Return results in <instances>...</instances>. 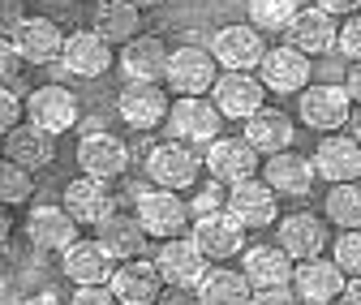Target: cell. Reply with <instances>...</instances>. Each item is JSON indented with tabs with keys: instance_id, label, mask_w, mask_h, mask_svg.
I'll use <instances>...</instances> for the list:
<instances>
[{
	"instance_id": "6da1fadb",
	"label": "cell",
	"mask_w": 361,
	"mask_h": 305,
	"mask_svg": "<svg viewBox=\"0 0 361 305\" xmlns=\"http://www.w3.org/2000/svg\"><path fill=\"white\" fill-rule=\"evenodd\" d=\"M133 215L142 220V228L155 241H172V237H185L190 232V206L180 202L172 189L164 185H133Z\"/></svg>"
},
{
	"instance_id": "7a4b0ae2",
	"label": "cell",
	"mask_w": 361,
	"mask_h": 305,
	"mask_svg": "<svg viewBox=\"0 0 361 305\" xmlns=\"http://www.w3.org/2000/svg\"><path fill=\"white\" fill-rule=\"evenodd\" d=\"M219 129H224V112L215 108V99H202V95H176L164 120V134L190 147H211L219 138Z\"/></svg>"
},
{
	"instance_id": "3957f363",
	"label": "cell",
	"mask_w": 361,
	"mask_h": 305,
	"mask_svg": "<svg viewBox=\"0 0 361 305\" xmlns=\"http://www.w3.org/2000/svg\"><path fill=\"white\" fill-rule=\"evenodd\" d=\"M348 112H353V95H348V86H336V82L305 86L297 95V116L314 134H336L340 125H348Z\"/></svg>"
},
{
	"instance_id": "277c9868",
	"label": "cell",
	"mask_w": 361,
	"mask_h": 305,
	"mask_svg": "<svg viewBox=\"0 0 361 305\" xmlns=\"http://www.w3.org/2000/svg\"><path fill=\"white\" fill-rule=\"evenodd\" d=\"M202 168H207V159L190 142H176V138L159 142L147 155V177H151V185H164V189H190Z\"/></svg>"
},
{
	"instance_id": "5b68a950",
	"label": "cell",
	"mask_w": 361,
	"mask_h": 305,
	"mask_svg": "<svg viewBox=\"0 0 361 305\" xmlns=\"http://www.w3.org/2000/svg\"><path fill=\"white\" fill-rule=\"evenodd\" d=\"M211 99L228 120H250L254 112H262L267 82L258 73H245V69H224L211 86Z\"/></svg>"
},
{
	"instance_id": "8992f818",
	"label": "cell",
	"mask_w": 361,
	"mask_h": 305,
	"mask_svg": "<svg viewBox=\"0 0 361 305\" xmlns=\"http://www.w3.org/2000/svg\"><path fill=\"white\" fill-rule=\"evenodd\" d=\"M155 267H159V275H164L168 288H198L202 275L211 271V258L202 254V245L194 237H172V241L159 245Z\"/></svg>"
},
{
	"instance_id": "52a82bcc",
	"label": "cell",
	"mask_w": 361,
	"mask_h": 305,
	"mask_svg": "<svg viewBox=\"0 0 361 305\" xmlns=\"http://www.w3.org/2000/svg\"><path fill=\"white\" fill-rule=\"evenodd\" d=\"M190 237L202 245V254L211 263H224V258H241L245 254V224L224 206V211H211V215H198Z\"/></svg>"
},
{
	"instance_id": "ba28073f",
	"label": "cell",
	"mask_w": 361,
	"mask_h": 305,
	"mask_svg": "<svg viewBox=\"0 0 361 305\" xmlns=\"http://www.w3.org/2000/svg\"><path fill=\"white\" fill-rule=\"evenodd\" d=\"M215 69H219L215 52L185 43V48H176V52H172L164 86H168V91H176V95H207L211 86H215V77H219Z\"/></svg>"
},
{
	"instance_id": "9c48e42d",
	"label": "cell",
	"mask_w": 361,
	"mask_h": 305,
	"mask_svg": "<svg viewBox=\"0 0 361 305\" xmlns=\"http://www.w3.org/2000/svg\"><path fill=\"white\" fill-rule=\"evenodd\" d=\"M116 112L125 125H133L138 134H147V129L164 125L168 112H172V99L159 82H125V91L116 95Z\"/></svg>"
},
{
	"instance_id": "30bf717a",
	"label": "cell",
	"mask_w": 361,
	"mask_h": 305,
	"mask_svg": "<svg viewBox=\"0 0 361 305\" xmlns=\"http://www.w3.org/2000/svg\"><path fill=\"white\" fill-rule=\"evenodd\" d=\"M228 211L237 215V220L258 232V228H276L280 224V194L271 189L267 181L250 177V181H237L228 185Z\"/></svg>"
},
{
	"instance_id": "8fae6325",
	"label": "cell",
	"mask_w": 361,
	"mask_h": 305,
	"mask_svg": "<svg viewBox=\"0 0 361 305\" xmlns=\"http://www.w3.org/2000/svg\"><path fill=\"white\" fill-rule=\"evenodd\" d=\"M344 284H348V271L327 258H310V263H297V275H293V288L301 297V305H340L344 297Z\"/></svg>"
},
{
	"instance_id": "7c38bea8",
	"label": "cell",
	"mask_w": 361,
	"mask_h": 305,
	"mask_svg": "<svg viewBox=\"0 0 361 305\" xmlns=\"http://www.w3.org/2000/svg\"><path fill=\"white\" fill-rule=\"evenodd\" d=\"M202 159H207L211 181H224V185L250 181L254 172H258V163H262V155H258L245 138H224V134L202 151Z\"/></svg>"
},
{
	"instance_id": "4fadbf2b",
	"label": "cell",
	"mask_w": 361,
	"mask_h": 305,
	"mask_svg": "<svg viewBox=\"0 0 361 305\" xmlns=\"http://www.w3.org/2000/svg\"><path fill=\"white\" fill-rule=\"evenodd\" d=\"M258 77L267 82V91L276 95H301L310 86V56L301 48H293V43H280V48H267L262 65H258Z\"/></svg>"
},
{
	"instance_id": "5bb4252c",
	"label": "cell",
	"mask_w": 361,
	"mask_h": 305,
	"mask_svg": "<svg viewBox=\"0 0 361 305\" xmlns=\"http://www.w3.org/2000/svg\"><path fill=\"white\" fill-rule=\"evenodd\" d=\"M78 95L65 91V86H35V91L26 95V120L43 125L48 134H69V129L78 125Z\"/></svg>"
},
{
	"instance_id": "9a60e30c",
	"label": "cell",
	"mask_w": 361,
	"mask_h": 305,
	"mask_svg": "<svg viewBox=\"0 0 361 305\" xmlns=\"http://www.w3.org/2000/svg\"><path fill=\"white\" fill-rule=\"evenodd\" d=\"M262 181L276 194H284V198H310L314 181H319V168H314L310 155L280 151V155H267L262 159Z\"/></svg>"
},
{
	"instance_id": "2e32d148",
	"label": "cell",
	"mask_w": 361,
	"mask_h": 305,
	"mask_svg": "<svg viewBox=\"0 0 361 305\" xmlns=\"http://www.w3.org/2000/svg\"><path fill=\"white\" fill-rule=\"evenodd\" d=\"M61 69L73 73V77H104L112 69V43L99 30H73L65 39Z\"/></svg>"
},
{
	"instance_id": "e0dca14e",
	"label": "cell",
	"mask_w": 361,
	"mask_h": 305,
	"mask_svg": "<svg viewBox=\"0 0 361 305\" xmlns=\"http://www.w3.org/2000/svg\"><path fill=\"white\" fill-rule=\"evenodd\" d=\"M26 237L43 254H65L78 241V220L65 211V202L61 206H30V215H26Z\"/></svg>"
},
{
	"instance_id": "ac0fdd59",
	"label": "cell",
	"mask_w": 361,
	"mask_h": 305,
	"mask_svg": "<svg viewBox=\"0 0 361 305\" xmlns=\"http://www.w3.org/2000/svg\"><path fill=\"white\" fill-rule=\"evenodd\" d=\"M78 168L86 172V177H99V181H116L129 172V147L112 134H86L78 142Z\"/></svg>"
},
{
	"instance_id": "d6986e66",
	"label": "cell",
	"mask_w": 361,
	"mask_h": 305,
	"mask_svg": "<svg viewBox=\"0 0 361 305\" xmlns=\"http://www.w3.org/2000/svg\"><path fill=\"white\" fill-rule=\"evenodd\" d=\"M211 52L219 61V69H245L254 73L267 56V43H262V30L258 26H224L211 43Z\"/></svg>"
},
{
	"instance_id": "ffe728a7",
	"label": "cell",
	"mask_w": 361,
	"mask_h": 305,
	"mask_svg": "<svg viewBox=\"0 0 361 305\" xmlns=\"http://www.w3.org/2000/svg\"><path fill=\"white\" fill-rule=\"evenodd\" d=\"M61 271L73 280V284H112L116 275V258L104 249V241H73L65 254H61Z\"/></svg>"
},
{
	"instance_id": "44dd1931",
	"label": "cell",
	"mask_w": 361,
	"mask_h": 305,
	"mask_svg": "<svg viewBox=\"0 0 361 305\" xmlns=\"http://www.w3.org/2000/svg\"><path fill=\"white\" fill-rule=\"evenodd\" d=\"M276 232V245H284L297 263H310V258H323L327 249V228L319 215H310V211H297V215H284V220L271 228Z\"/></svg>"
},
{
	"instance_id": "7402d4cb",
	"label": "cell",
	"mask_w": 361,
	"mask_h": 305,
	"mask_svg": "<svg viewBox=\"0 0 361 305\" xmlns=\"http://www.w3.org/2000/svg\"><path fill=\"white\" fill-rule=\"evenodd\" d=\"M5 159L22 163L26 172H39V168H52L56 163V134H48L43 125L26 120L18 129L5 134Z\"/></svg>"
},
{
	"instance_id": "603a6c76",
	"label": "cell",
	"mask_w": 361,
	"mask_h": 305,
	"mask_svg": "<svg viewBox=\"0 0 361 305\" xmlns=\"http://www.w3.org/2000/svg\"><path fill=\"white\" fill-rule=\"evenodd\" d=\"M288 43L301 48L305 56H327L336 43H340V26H336V13L319 9V5H305L293 26H288Z\"/></svg>"
},
{
	"instance_id": "cb8c5ba5",
	"label": "cell",
	"mask_w": 361,
	"mask_h": 305,
	"mask_svg": "<svg viewBox=\"0 0 361 305\" xmlns=\"http://www.w3.org/2000/svg\"><path fill=\"white\" fill-rule=\"evenodd\" d=\"M65 211L73 215L78 224H104L108 215L116 211L112 206V181H99V177H73L65 185Z\"/></svg>"
},
{
	"instance_id": "d4e9b609",
	"label": "cell",
	"mask_w": 361,
	"mask_h": 305,
	"mask_svg": "<svg viewBox=\"0 0 361 305\" xmlns=\"http://www.w3.org/2000/svg\"><path fill=\"white\" fill-rule=\"evenodd\" d=\"M241 271L250 275L254 288H280V284H293L297 258L284 245H250L241 254Z\"/></svg>"
},
{
	"instance_id": "484cf974",
	"label": "cell",
	"mask_w": 361,
	"mask_h": 305,
	"mask_svg": "<svg viewBox=\"0 0 361 305\" xmlns=\"http://www.w3.org/2000/svg\"><path fill=\"white\" fill-rule=\"evenodd\" d=\"M168 61H172V52L155 35H138V39L121 43V69H125L129 82H164L168 77Z\"/></svg>"
},
{
	"instance_id": "4316f807",
	"label": "cell",
	"mask_w": 361,
	"mask_h": 305,
	"mask_svg": "<svg viewBox=\"0 0 361 305\" xmlns=\"http://www.w3.org/2000/svg\"><path fill=\"white\" fill-rule=\"evenodd\" d=\"M164 275L155 263H142V258H129V263L116 267L112 275V292L121 297V305H155L164 297Z\"/></svg>"
},
{
	"instance_id": "83f0119b",
	"label": "cell",
	"mask_w": 361,
	"mask_h": 305,
	"mask_svg": "<svg viewBox=\"0 0 361 305\" xmlns=\"http://www.w3.org/2000/svg\"><path fill=\"white\" fill-rule=\"evenodd\" d=\"M9 39L18 43V52L26 56V65H52V61H61L69 35H61V26L52 18H26Z\"/></svg>"
},
{
	"instance_id": "f1b7e54d",
	"label": "cell",
	"mask_w": 361,
	"mask_h": 305,
	"mask_svg": "<svg viewBox=\"0 0 361 305\" xmlns=\"http://www.w3.org/2000/svg\"><path fill=\"white\" fill-rule=\"evenodd\" d=\"M314 168H319V177L331 181V185L357 181V177H361V142H357V138H344V134H327V138L319 142Z\"/></svg>"
},
{
	"instance_id": "f546056e",
	"label": "cell",
	"mask_w": 361,
	"mask_h": 305,
	"mask_svg": "<svg viewBox=\"0 0 361 305\" xmlns=\"http://www.w3.org/2000/svg\"><path fill=\"white\" fill-rule=\"evenodd\" d=\"M95 237L104 241V249L116 258V263H129V258H142L147 249V228L138 215H125V211H112L104 224H95Z\"/></svg>"
},
{
	"instance_id": "4dcf8cb0",
	"label": "cell",
	"mask_w": 361,
	"mask_h": 305,
	"mask_svg": "<svg viewBox=\"0 0 361 305\" xmlns=\"http://www.w3.org/2000/svg\"><path fill=\"white\" fill-rule=\"evenodd\" d=\"M293 120L284 116V112H276V108H262V112H254L250 120H245V142L258 151V155H280V151H293Z\"/></svg>"
},
{
	"instance_id": "1f68e13d",
	"label": "cell",
	"mask_w": 361,
	"mask_h": 305,
	"mask_svg": "<svg viewBox=\"0 0 361 305\" xmlns=\"http://www.w3.org/2000/svg\"><path fill=\"white\" fill-rule=\"evenodd\" d=\"M198 297L202 305H250L254 297V284L245 271H233V267H211L198 284Z\"/></svg>"
},
{
	"instance_id": "d6a6232c",
	"label": "cell",
	"mask_w": 361,
	"mask_h": 305,
	"mask_svg": "<svg viewBox=\"0 0 361 305\" xmlns=\"http://www.w3.org/2000/svg\"><path fill=\"white\" fill-rule=\"evenodd\" d=\"M95 30L108 43L138 39V5L133 0H104V5H95Z\"/></svg>"
},
{
	"instance_id": "836d02e7",
	"label": "cell",
	"mask_w": 361,
	"mask_h": 305,
	"mask_svg": "<svg viewBox=\"0 0 361 305\" xmlns=\"http://www.w3.org/2000/svg\"><path fill=\"white\" fill-rule=\"evenodd\" d=\"M301 9V0H250V26H258L262 35H288Z\"/></svg>"
},
{
	"instance_id": "e575fe53",
	"label": "cell",
	"mask_w": 361,
	"mask_h": 305,
	"mask_svg": "<svg viewBox=\"0 0 361 305\" xmlns=\"http://www.w3.org/2000/svg\"><path fill=\"white\" fill-rule=\"evenodd\" d=\"M323 211H327V220H331L336 228H344V232H348V228H361V181L331 185Z\"/></svg>"
},
{
	"instance_id": "d590c367",
	"label": "cell",
	"mask_w": 361,
	"mask_h": 305,
	"mask_svg": "<svg viewBox=\"0 0 361 305\" xmlns=\"http://www.w3.org/2000/svg\"><path fill=\"white\" fill-rule=\"evenodd\" d=\"M35 185H30V172L13 159H5V168H0V198H5V206H22L30 202Z\"/></svg>"
},
{
	"instance_id": "8d00e7d4",
	"label": "cell",
	"mask_w": 361,
	"mask_h": 305,
	"mask_svg": "<svg viewBox=\"0 0 361 305\" xmlns=\"http://www.w3.org/2000/svg\"><path fill=\"white\" fill-rule=\"evenodd\" d=\"M331 258H336V263H340L348 275H361V228L340 232L336 245H331Z\"/></svg>"
},
{
	"instance_id": "74e56055",
	"label": "cell",
	"mask_w": 361,
	"mask_h": 305,
	"mask_svg": "<svg viewBox=\"0 0 361 305\" xmlns=\"http://www.w3.org/2000/svg\"><path fill=\"white\" fill-rule=\"evenodd\" d=\"M224 206H228V185H224V181H211L207 189H198V198H194V215H211V211H224Z\"/></svg>"
},
{
	"instance_id": "f35d334b",
	"label": "cell",
	"mask_w": 361,
	"mask_h": 305,
	"mask_svg": "<svg viewBox=\"0 0 361 305\" xmlns=\"http://www.w3.org/2000/svg\"><path fill=\"white\" fill-rule=\"evenodd\" d=\"M69 305H121V297L112 292V284H78Z\"/></svg>"
},
{
	"instance_id": "ab89813d",
	"label": "cell",
	"mask_w": 361,
	"mask_h": 305,
	"mask_svg": "<svg viewBox=\"0 0 361 305\" xmlns=\"http://www.w3.org/2000/svg\"><path fill=\"white\" fill-rule=\"evenodd\" d=\"M336 52H340V56H348V61H361V13H357L353 22H344V26H340V43H336Z\"/></svg>"
},
{
	"instance_id": "60d3db41",
	"label": "cell",
	"mask_w": 361,
	"mask_h": 305,
	"mask_svg": "<svg viewBox=\"0 0 361 305\" xmlns=\"http://www.w3.org/2000/svg\"><path fill=\"white\" fill-rule=\"evenodd\" d=\"M250 305H301V297H297L293 284H280V288H254Z\"/></svg>"
},
{
	"instance_id": "b9f144b4",
	"label": "cell",
	"mask_w": 361,
	"mask_h": 305,
	"mask_svg": "<svg viewBox=\"0 0 361 305\" xmlns=\"http://www.w3.org/2000/svg\"><path fill=\"white\" fill-rule=\"evenodd\" d=\"M22 65H26V56L18 52V43L5 39V43H0V77H5V82H18V77H22Z\"/></svg>"
},
{
	"instance_id": "7bdbcfd3",
	"label": "cell",
	"mask_w": 361,
	"mask_h": 305,
	"mask_svg": "<svg viewBox=\"0 0 361 305\" xmlns=\"http://www.w3.org/2000/svg\"><path fill=\"white\" fill-rule=\"evenodd\" d=\"M22 116H26V99L5 91V95H0V129L9 134V129H18V125H22Z\"/></svg>"
},
{
	"instance_id": "ee69618b",
	"label": "cell",
	"mask_w": 361,
	"mask_h": 305,
	"mask_svg": "<svg viewBox=\"0 0 361 305\" xmlns=\"http://www.w3.org/2000/svg\"><path fill=\"white\" fill-rule=\"evenodd\" d=\"M26 22V9H22V0H0V26H5V39Z\"/></svg>"
},
{
	"instance_id": "f6af8a7d",
	"label": "cell",
	"mask_w": 361,
	"mask_h": 305,
	"mask_svg": "<svg viewBox=\"0 0 361 305\" xmlns=\"http://www.w3.org/2000/svg\"><path fill=\"white\" fill-rule=\"evenodd\" d=\"M155 305H202V297H198V288H168Z\"/></svg>"
},
{
	"instance_id": "bcb514c9",
	"label": "cell",
	"mask_w": 361,
	"mask_h": 305,
	"mask_svg": "<svg viewBox=\"0 0 361 305\" xmlns=\"http://www.w3.org/2000/svg\"><path fill=\"white\" fill-rule=\"evenodd\" d=\"M314 5H319V9H327V13H336V18H353L357 9H361V0H314Z\"/></svg>"
},
{
	"instance_id": "7dc6e473",
	"label": "cell",
	"mask_w": 361,
	"mask_h": 305,
	"mask_svg": "<svg viewBox=\"0 0 361 305\" xmlns=\"http://www.w3.org/2000/svg\"><path fill=\"white\" fill-rule=\"evenodd\" d=\"M344 86H348L353 104H361V61H353V65H348V82H344Z\"/></svg>"
},
{
	"instance_id": "c3c4849f",
	"label": "cell",
	"mask_w": 361,
	"mask_h": 305,
	"mask_svg": "<svg viewBox=\"0 0 361 305\" xmlns=\"http://www.w3.org/2000/svg\"><path fill=\"white\" fill-rule=\"evenodd\" d=\"M340 305H361V275H348V284H344V297H340Z\"/></svg>"
},
{
	"instance_id": "681fc988",
	"label": "cell",
	"mask_w": 361,
	"mask_h": 305,
	"mask_svg": "<svg viewBox=\"0 0 361 305\" xmlns=\"http://www.w3.org/2000/svg\"><path fill=\"white\" fill-rule=\"evenodd\" d=\"M22 305H61V301H56L52 292H39V297H26Z\"/></svg>"
},
{
	"instance_id": "f907efd6",
	"label": "cell",
	"mask_w": 361,
	"mask_h": 305,
	"mask_svg": "<svg viewBox=\"0 0 361 305\" xmlns=\"http://www.w3.org/2000/svg\"><path fill=\"white\" fill-rule=\"evenodd\" d=\"M133 5H138V9H151V5H164V0H133Z\"/></svg>"
},
{
	"instance_id": "816d5d0a",
	"label": "cell",
	"mask_w": 361,
	"mask_h": 305,
	"mask_svg": "<svg viewBox=\"0 0 361 305\" xmlns=\"http://www.w3.org/2000/svg\"><path fill=\"white\" fill-rule=\"evenodd\" d=\"M353 138H357V142H361V116H357V120H353Z\"/></svg>"
},
{
	"instance_id": "f5cc1de1",
	"label": "cell",
	"mask_w": 361,
	"mask_h": 305,
	"mask_svg": "<svg viewBox=\"0 0 361 305\" xmlns=\"http://www.w3.org/2000/svg\"><path fill=\"white\" fill-rule=\"evenodd\" d=\"M86 5H104V0H86Z\"/></svg>"
}]
</instances>
